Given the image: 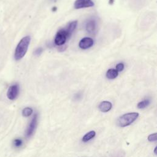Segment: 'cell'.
Segmentation results:
<instances>
[{"label":"cell","mask_w":157,"mask_h":157,"mask_svg":"<svg viewBox=\"0 0 157 157\" xmlns=\"http://www.w3.org/2000/svg\"><path fill=\"white\" fill-rule=\"evenodd\" d=\"M86 30L90 34H93L95 32L96 28V22L94 20L91 19L88 20L86 24Z\"/></svg>","instance_id":"obj_9"},{"label":"cell","mask_w":157,"mask_h":157,"mask_svg":"<svg viewBox=\"0 0 157 157\" xmlns=\"http://www.w3.org/2000/svg\"><path fill=\"white\" fill-rule=\"evenodd\" d=\"M42 52H43V48L38 47L34 51V55L36 56H39L42 54Z\"/></svg>","instance_id":"obj_16"},{"label":"cell","mask_w":157,"mask_h":157,"mask_svg":"<svg viewBox=\"0 0 157 157\" xmlns=\"http://www.w3.org/2000/svg\"><path fill=\"white\" fill-rule=\"evenodd\" d=\"M118 72L115 69H108L105 74L106 77L108 79H110V80L115 78L118 76Z\"/></svg>","instance_id":"obj_11"},{"label":"cell","mask_w":157,"mask_h":157,"mask_svg":"<svg viewBox=\"0 0 157 157\" xmlns=\"http://www.w3.org/2000/svg\"><path fill=\"white\" fill-rule=\"evenodd\" d=\"M156 148H157V147H155V150H154V153L155 155H156Z\"/></svg>","instance_id":"obj_21"},{"label":"cell","mask_w":157,"mask_h":157,"mask_svg":"<svg viewBox=\"0 0 157 157\" xmlns=\"http://www.w3.org/2000/svg\"><path fill=\"white\" fill-rule=\"evenodd\" d=\"M124 153L123 152H121V153H118V155H116L115 156H113V157H124Z\"/></svg>","instance_id":"obj_19"},{"label":"cell","mask_w":157,"mask_h":157,"mask_svg":"<svg viewBox=\"0 0 157 157\" xmlns=\"http://www.w3.org/2000/svg\"><path fill=\"white\" fill-rule=\"evenodd\" d=\"M157 140V134L156 132L151 134L148 136V140L149 142H155Z\"/></svg>","instance_id":"obj_15"},{"label":"cell","mask_w":157,"mask_h":157,"mask_svg":"<svg viewBox=\"0 0 157 157\" xmlns=\"http://www.w3.org/2000/svg\"><path fill=\"white\" fill-rule=\"evenodd\" d=\"M33 112V110L31 107H25L22 110V115L23 117H29L32 114Z\"/></svg>","instance_id":"obj_14"},{"label":"cell","mask_w":157,"mask_h":157,"mask_svg":"<svg viewBox=\"0 0 157 157\" xmlns=\"http://www.w3.org/2000/svg\"><path fill=\"white\" fill-rule=\"evenodd\" d=\"M93 6L94 2L92 0H75L74 4V8L76 9L90 7Z\"/></svg>","instance_id":"obj_6"},{"label":"cell","mask_w":157,"mask_h":157,"mask_svg":"<svg viewBox=\"0 0 157 157\" xmlns=\"http://www.w3.org/2000/svg\"><path fill=\"white\" fill-rule=\"evenodd\" d=\"M94 41L90 37H84L82 39L78 44V46L82 49H87L93 45Z\"/></svg>","instance_id":"obj_7"},{"label":"cell","mask_w":157,"mask_h":157,"mask_svg":"<svg viewBox=\"0 0 157 157\" xmlns=\"http://www.w3.org/2000/svg\"><path fill=\"white\" fill-rule=\"evenodd\" d=\"M96 136V132L94 131H91L87 132L82 139V141L83 142H86L92 139H93Z\"/></svg>","instance_id":"obj_12"},{"label":"cell","mask_w":157,"mask_h":157,"mask_svg":"<svg viewBox=\"0 0 157 157\" xmlns=\"http://www.w3.org/2000/svg\"><path fill=\"white\" fill-rule=\"evenodd\" d=\"M112 107V104L110 102L104 101L101 102L99 104L98 108L99 110L102 112H107L111 110Z\"/></svg>","instance_id":"obj_8"},{"label":"cell","mask_w":157,"mask_h":157,"mask_svg":"<svg viewBox=\"0 0 157 157\" xmlns=\"http://www.w3.org/2000/svg\"><path fill=\"white\" fill-rule=\"evenodd\" d=\"M31 41V37L26 36L23 37L17 44L14 53V58L16 61L20 60L26 55Z\"/></svg>","instance_id":"obj_1"},{"label":"cell","mask_w":157,"mask_h":157,"mask_svg":"<svg viewBox=\"0 0 157 157\" xmlns=\"http://www.w3.org/2000/svg\"><path fill=\"white\" fill-rule=\"evenodd\" d=\"M150 104V100L149 99H144L143 101H140L137 104V108L142 109L147 107Z\"/></svg>","instance_id":"obj_13"},{"label":"cell","mask_w":157,"mask_h":157,"mask_svg":"<svg viewBox=\"0 0 157 157\" xmlns=\"http://www.w3.org/2000/svg\"><path fill=\"white\" fill-rule=\"evenodd\" d=\"M69 37H70L69 36L66 31L64 29H61L57 32V33L55 35L54 40L55 44L58 46L62 45L66 42V40L68 39Z\"/></svg>","instance_id":"obj_3"},{"label":"cell","mask_w":157,"mask_h":157,"mask_svg":"<svg viewBox=\"0 0 157 157\" xmlns=\"http://www.w3.org/2000/svg\"><path fill=\"white\" fill-rule=\"evenodd\" d=\"M77 26V21H76V20L71 21L67 25V26H66L64 29L66 31V32L67 33L69 37L71 36L72 34L75 29Z\"/></svg>","instance_id":"obj_10"},{"label":"cell","mask_w":157,"mask_h":157,"mask_svg":"<svg viewBox=\"0 0 157 157\" xmlns=\"http://www.w3.org/2000/svg\"><path fill=\"white\" fill-rule=\"evenodd\" d=\"M23 144V141L20 139H16L13 140V145L16 147H21Z\"/></svg>","instance_id":"obj_17"},{"label":"cell","mask_w":157,"mask_h":157,"mask_svg":"<svg viewBox=\"0 0 157 157\" xmlns=\"http://www.w3.org/2000/svg\"><path fill=\"white\" fill-rule=\"evenodd\" d=\"M139 117V113L137 112H129L120 116L117 121V124L119 127L124 128L131 124L134 122Z\"/></svg>","instance_id":"obj_2"},{"label":"cell","mask_w":157,"mask_h":157,"mask_svg":"<svg viewBox=\"0 0 157 157\" xmlns=\"http://www.w3.org/2000/svg\"><path fill=\"white\" fill-rule=\"evenodd\" d=\"M20 91L19 85L18 84H13L9 86L7 92V96L10 100H14L18 96Z\"/></svg>","instance_id":"obj_5"},{"label":"cell","mask_w":157,"mask_h":157,"mask_svg":"<svg viewBox=\"0 0 157 157\" xmlns=\"http://www.w3.org/2000/svg\"><path fill=\"white\" fill-rule=\"evenodd\" d=\"M124 64L122 63H118L116 65V69H115L118 72H121L124 69Z\"/></svg>","instance_id":"obj_18"},{"label":"cell","mask_w":157,"mask_h":157,"mask_svg":"<svg viewBox=\"0 0 157 157\" xmlns=\"http://www.w3.org/2000/svg\"><path fill=\"white\" fill-rule=\"evenodd\" d=\"M81 94H80V93H77V94H75V99H80V98H81Z\"/></svg>","instance_id":"obj_20"},{"label":"cell","mask_w":157,"mask_h":157,"mask_svg":"<svg viewBox=\"0 0 157 157\" xmlns=\"http://www.w3.org/2000/svg\"><path fill=\"white\" fill-rule=\"evenodd\" d=\"M37 119H38L37 113H35L26 129V136L27 137H29L33 134L37 124Z\"/></svg>","instance_id":"obj_4"}]
</instances>
